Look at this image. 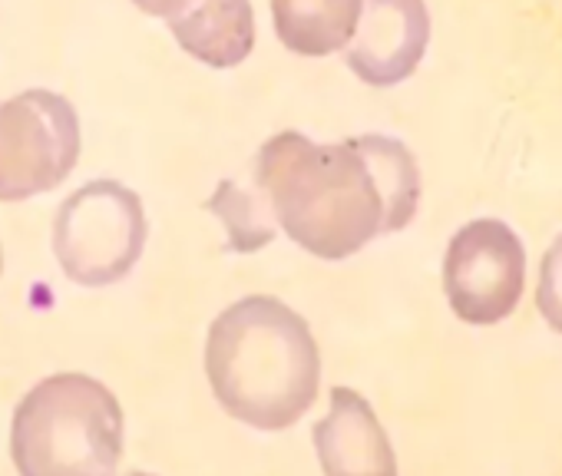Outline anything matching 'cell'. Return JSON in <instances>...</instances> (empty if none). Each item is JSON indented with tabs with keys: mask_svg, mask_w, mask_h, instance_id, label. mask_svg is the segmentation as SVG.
<instances>
[{
	"mask_svg": "<svg viewBox=\"0 0 562 476\" xmlns=\"http://www.w3.org/2000/svg\"><path fill=\"white\" fill-rule=\"evenodd\" d=\"M255 196L305 252L341 262L387 232V199L364 139L318 146L285 129L255 156Z\"/></svg>",
	"mask_w": 562,
	"mask_h": 476,
	"instance_id": "cell-1",
	"label": "cell"
},
{
	"mask_svg": "<svg viewBox=\"0 0 562 476\" xmlns=\"http://www.w3.org/2000/svg\"><path fill=\"white\" fill-rule=\"evenodd\" d=\"M205 371L212 394L235 420L255 430H285L315 404L321 354L298 311L278 298L252 295L215 318Z\"/></svg>",
	"mask_w": 562,
	"mask_h": 476,
	"instance_id": "cell-2",
	"label": "cell"
},
{
	"mask_svg": "<svg viewBox=\"0 0 562 476\" xmlns=\"http://www.w3.org/2000/svg\"><path fill=\"white\" fill-rule=\"evenodd\" d=\"M10 450L20 476H113L123 453L120 400L93 377H47L20 400Z\"/></svg>",
	"mask_w": 562,
	"mask_h": 476,
	"instance_id": "cell-3",
	"label": "cell"
},
{
	"mask_svg": "<svg viewBox=\"0 0 562 476\" xmlns=\"http://www.w3.org/2000/svg\"><path fill=\"white\" fill-rule=\"evenodd\" d=\"M146 245V212L133 189L113 179L86 182L53 219V252L63 275L106 288L133 272Z\"/></svg>",
	"mask_w": 562,
	"mask_h": 476,
	"instance_id": "cell-4",
	"label": "cell"
},
{
	"mask_svg": "<svg viewBox=\"0 0 562 476\" xmlns=\"http://www.w3.org/2000/svg\"><path fill=\"white\" fill-rule=\"evenodd\" d=\"M80 159V119L67 96L27 90L0 103V202L43 196Z\"/></svg>",
	"mask_w": 562,
	"mask_h": 476,
	"instance_id": "cell-5",
	"label": "cell"
},
{
	"mask_svg": "<svg viewBox=\"0 0 562 476\" xmlns=\"http://www.w3.org/2000/svg\"><path fill=\"white\" fill-rule=\"evenodd\" d=\"M526 252L500 219L467 222L450 238L443 258V291L453 315L467 324H500L520 305Z\"/></svg>",
	"mask_w": 562,
	"mask_h": 476,
	"instance_id": "cell-6",
	"label": "cell"
},
{
	"mask_svg": "<svg viewBox=\"0 0 562 476\" xmlns=\"http://www.w3.org/2000/svg\"><path fill=\"white\" fill-rule=\"evenodd\" d=\"M430 43L424 0H361L358 30L344 47L354 77L367 86H397L414 77Z\"/></svg>",
	"mask_w": 562,
	"mask_h": 476,
	"instance_id": "cell-7",
	"label": "cell"
},
{
	"mask_svg": "<svg viewBox=\"0 0 562 476\" xmlns=\"http://www.w3.org/2000/svg\"><path fill=\"white\" fill-rule=\"evenodd\" d=\"M324 476H397V460L371 404L348 387L331 391L328 417L315 427Z\"/></svg>",
	"mask_w": 562,
	"mask_h": 476,
	"instance_id": "cell-8",
	"label": "cell"
},
{
	"mask_svg": "<svg viewBox=\"0 0 562 476\" xmlns=\"http://www.w3.org/2000/svg\"><path fill=\"white\" fill-rule=\"evenodd\" d=\"M179 47L215 70H229L255 47V14L248 0H192L169 20Z\"/></svg>",
	"mask_w": 562,
	"mask_h": 476,
	"instance_id": "cell-9",
	"label": "cell"
},
{
	"mask_svg": "<svg viewBox=\"0 0 562 476\" xmlns=\"http://www.w3.org/2000/svg\"><path fill=\"white\" fill-rule=\"evenodd\" d=\"M361 0H272L275 34L298 57H328L358 30Z\"/></svg>",
	"mask_w": 562,
	"mask_h": 476,
	"instance_id": "cell-10",
	"label": "cell"
},
{
	"mask_svg": "<svg viewBox=\"0 0 562 476\" xmlns=\"http://www.w3.org/2000/svg\"><path fill=\"white\" fill-rule=\"evenodd\" d=\"M367 153L374 159L377 179H381L384 199H387V232H401L404 225L417 215L420 205V169L414 153L397 143L391 136H361Z\"/></svg>",
	"mask_w": 562,
	"mask_h": 476,
	"instance_id": "cell-11",
	"label": "cell"
},
{
	"mask_svg": "<svg viewBox=\"0 0 562 476\" xmlns=\"http://www.w3.org/2000/svg\"><path fill=\"white\" fill-rule=\"evenodd\" d=\"M536 305L549 328L562 334V235L549 245V252L543 255V265H539Z\"/></svg>",
	"mask_w": 562,
	"mask_h": 476,
	"instance_id": "cell-12",
	"label": "cell"
},
{
	"mask_svg": "<svg viewBox=\"0 0 562 476\" xmlns=\"http://www.w3.org/2000/svg\"><path fill=\"white\" fill-rule=\"evenodd\" d=\"M133 4L143 10V14H149V17H166V20H172L176 14H182V10L192 4V0H133Z\"/></svg>",
	"mask_w": 562,
	"mask_h": 476,
	"instance_id": "cell-13",
	"label": "cell"
},
{
	"mask_svg": "<svg viewBox=\"0 0 562 476\" xmlns=\"http://www.w3.org/2000/svg\"><path fill=\"white\" fill-rule=\"evenodd\" d=\"M133 476H153V473H133Z\"/></svg>",
	"mask_w": 562,
	"mask_h": 476,
	"instance_id": "cell-14",
	"label": "cell"
},
{
	"mask_svg": "<svg viewBox=\"0 0 562 476\" xmlns=\"http://www.w3.org/2000/svg\"><path fill=\"white\" fill-rule=\"evenodd\" d=\"M0 265H4V255H0Z\"/></svg>",
	"mask_w": 562,
	"mask_h": 476,
	"instance_id": "cell-15",
	"label": "cell"
}]
</instances>
